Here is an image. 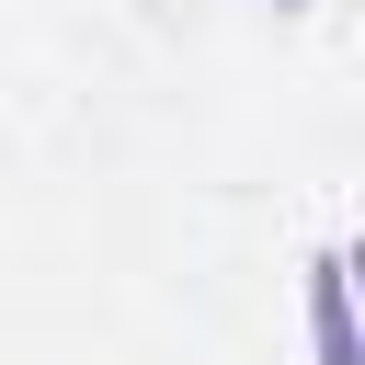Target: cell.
<instances>
[{"label":"cell","instance_id":"6da1fadb","mask_svg":"<svg viewBox=\"0 0 365 365\" xmlns=\"http://www.w3.org/2000/svg\"><path fill=\"white\" fill-rule=\"evenodd\" d=\"M319 365H354V331H342V262H319Z\"/></svg>","mask_w":365,"mask_h":365},{"label":"cell","instance_id":"7a4b0ae2","mask_svg":"<svg viewBox=\"0 0 365 365\" xmlns=\"http://www.w3.org/2000/svg\"><path fill=\"white\" fill-rule=\"evenodd\" d=\"M274 11H297V0H274Z\"/></svg>","mask_w":365,"mask_h":365}]
</instances>
